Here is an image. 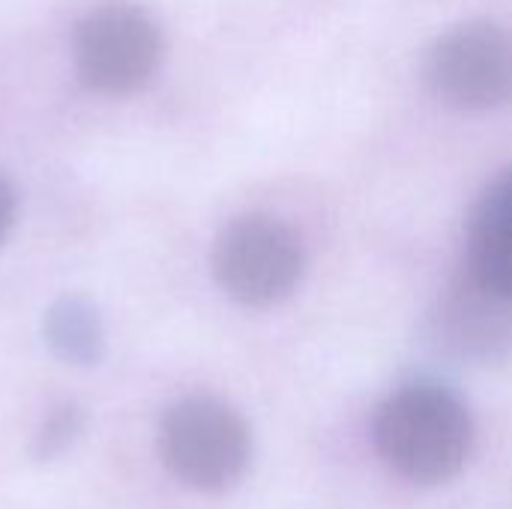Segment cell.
<instances>
[{
  "mask_svg": "<svg viewBox=\"0 0 512 509\" xmlns=\"http://www.w3.org/2000/svg\"><path fill=\"white\" fill-rule=\"evenodd\" d=\"M48 348L72 366H96L105 357V327L87 297L66 294L54 300L42 321Z\"/></svg>",
  "mask_w": 512,
  "mask_h": 509,
  "instance_id": "cell-8",
  "label": "cell"
},
{
  "mask_svg": "<svg viewBox=\"0 0 512 509\" xmlns=\"http://www.w3.org/2000/svg\"><path fill=\"white\" fill-rule=\"evenodd\" d=\"M426 81L447 105L492 111L512 102V30L474 18L441 33L426 54Z\"/></svg>",
  "mask_w": 512,
  "mask_h": 509,
  "instance_id": "cell-4",
  "label": "cell"
},
{
  "mask_svg": "<svg viewBox=\"0 0 512 509\" xmlns=\"http://www.w3.org/2000/svg\"><path fill=\"white\" fill-rule=\"evenodd\" d=\"M477 285L512 300V168L477 198L468 219V270Z\"/></svg>",
  "mask_w": 512,
  "mask_h": 509,
  "instance_id": "cell-7",
  "label": "cell"
},
{
  "mask_svg": "<svg viewBox=\"0 0 512 509\" xmlns=\"http://www.w3.org/2000/svg\"><path fill=\"white\" fill-rule=\"evenodd\" d=\"M162 57V33L132 3H102L75 30V66L81 81L108 96L132 93L150 81Z\"/></svg>",
  "mask_w": 512,
  "mask_h": 509,
  "instance_id": "cell-5",
  "label": "cell"
},
{
  "mask_svg": "<svg viewBox=\"0 0 512 509\" xmlns=\"http://www.w3.org/2000/svg\"><path fill=\"white\" fill-rule=\"evenodd\" d=\"M12 225H15V192H12L9 180L0 174V243L6 240Z\"/></svg>",
  "mask_w": 512,
  "mask_h": 509,
  "instance_id": "cell-10",
  "label": "cell"
},
{
  "mask_svg": "<svg viewBox=\"0 0 512 509\" xmlns=\"http://www.w3.org/2000/svg\"><path fill=\"white\" fill-rule=\"evenodd\" d=\"M210 264L231 300L264 309L294 294L306 270V252L294 228L255 213L234 219L216 237Z\"/></svg>",
  "mask_w": 512,
  "mask_h": 509,
  "instance_id": "cell-3",
  "label": "cell"
},
{
  "mask_svg": "<svg viewBox=\"0 0 512 509\" xmlns=\"http://www.w3.org/2000/svg\"><path fill=\"white\" fill-rule=\"evenodd\" d=\"M159 456L189 489L225 492L249 468L252 432L231 405L210 396H189L165 411Z\"/></svg>",
  "mask_w": 512,
  "mask_h": 509,
  "instance_id": "cell-2",
  "label": "cell"
},
{
  "mask_svg": "<svg viewBox=\"0 0 512 509\" xmlns=\"http://www.w3.org/2000/svg\"><path fill=\"white\" fill-rule=\"evenodd\" d=\"M81 432H84V411L78 405L57 408L33 438V459L36 462H51V459L63 456L78 441Z\"/></svg>",
  "mask_w": 512,
  "mask_h": 509,
  "instance_id": "cell-9",
  "label": "cell"
},
{
  "mask_svg": "<svg viewBox=\"0 0 512 509\" xmlns=\"http://www.w3.org/2000/svg\"><path fill=\"white\" fill-rule=\"evenodd\" d=\"M432 336L465 360H501L512 351V300L477 285L468 273L438 300Z\"/></svg>",
  "mask_w": 512,
  "mask_h": 509,
  "instance_id": "cell-6",
  "label": "cell"
},
{
  "mask_svg": "<svg viewBox=\"0 0 512 509\" xmlns=\"http://www.w3.org/2000/svg\"><path fill=\"white\" fill-rule=\"evenodd\" d=\"M381 459L405 480L438 486L453 480L474 447V420L459 396L438 384H408L375 414Z\"/></svg>",
  "mask_w": 512,
  "mask_h": 509,
  "instance_id": "cell-1",
  "label": "cell"
}]
</instances>
